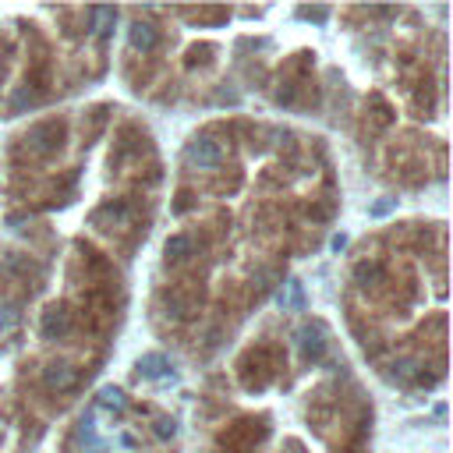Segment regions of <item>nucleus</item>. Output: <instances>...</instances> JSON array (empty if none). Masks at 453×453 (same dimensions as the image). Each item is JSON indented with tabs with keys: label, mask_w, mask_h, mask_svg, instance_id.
<instances>
[{
	"label": "nucleus",
	"mask_w": 453,
	"mask_h": 453,
	"mask_svg": "<svg viewBox=\"0 0 453 453\" xmlns=\"http://www.w3.org/2000/svg\"><path fill=\"white\" fill-rule=\"evenodd\" d=\"M78 442L89 449V453H103L107 449V442L96 435V428H92V418H82L78 421Z\"/></svg>",
	"instance_id": "423d86ee"
},
{
	"label": "nucleus",
	"mask_w": 453,
	"mask_h": 453,
	"mask_svg": "<svg viewBox=\"0 0 453 453\" xmlns=\"http://www.w3.org/2000/svg\"><path fill=\"white\" fill-rule=\"evenodd\" d=\"M219 159H223V149L212 138H191L184 145V163L195 170H212V167H219Z\"/></svg>",
	"instance_id": "f257e3e1"
},
{
	"label": "nucleus",
	"mask_w": 453,
	"mask_h": 453,
	"mask_svg": "<svg viewBox=\"0 0 453 453\" xmlns=\"http://www.w3.org/2000/svg\"><path fill=\"white\" fill-rule=\"evenodd\" d=\"M68 333V312L64 308H50L47 315H43V337L47 340H57V337H64Z\"/></svg>",
	"instance_id": "39448f33"
},
{
	"label": "nucleus",
	"mask_w": 453,
	"mask_h": 453,
	"mask_svg": "<svg viewBox=\"0 0 453 453\" xmlns=\"http://www.w3.org/2000/svg\"><path fill=\"white\" fill-rule=\"evenodd\" d=\"M330 245H333V252H344V248H347V234H337Z\"/></svg>",
	"instance_id": "f3484780"
},
{
	"label": "nucleus",
	"mask_w": 453,
	"mask_h": 453,
	"mask_svg": "<svg viewBox=\"0 0 453 453\" xmlns=\"http://www.w3.org/2000/svg\"><path fill=\"white\" fill-rule=\"evenodd\" d=\"M43 382H47L50 389H71V386L78 382V375H75V368H71V365L54 361V365H47V368H43Z\"/></svg>",
	"instance_id": "20e7f679"
},
{
	"label": "nucleus",
	"mask_w": 453,
	"mask_h": 453,
	"mask_svg": "<svg viewBox=\"0 0 453 453\" xmlns=\"http://www.w3.org/2000/svg\"><path fill=\"white\" fill-rule=\"evenodd\" d=\"M128 43H131V50H138V54H152V50L159 47V32H156V25H149V22H131Z\"/></svg>",
	"instance_id": "7ed1b4c3"
},
{
	"label": "nucleus",
	"mask_w": 453,
	"mask_h": 453,
	"mask_svg": "<svg viewBox=\"0 0 453 453\" xmlns=\"http://www.w3.org/2000/svg\"><path fill=\"white\" fill-rule=\"evenodd\" d=\"M114 22H117L114 8H92V36H110Z\"/></svg>",
	"instance_id": "6e6552de"
},
{
	"label": "nucleus",
	"mask_w": 453,
	"mask_h": 453,
	"mask_svg": "<svg viewBox=\"0 0 453 453\" xmlns=\"http://www.w3.org/2000/svg\"><path fill=\"white\" fill-rule=\"evenodd\" d=\"M15 322H18V308L11 301H4V305H0V333H8Z\"/></svg>",
	"instance_id": "ddd939ff"
},
{
	"label": "nucleus",
	"mask_w": 453,
	"mask_h": 453,
	"mask_svg": "<svg viewBox=\"0 0 453 453\" xmlns=\"http://www.w3.org/2000/svg\"><path fill=\"white\" fill-rule=\"evenodd\" d=\"M414 368H418V361H411V358H400V361H393V379H400V382H411V379H414Z\"/></svg>",
	"instance_id": "9b49d317"
},
{
	"label": "nucleus",
	"mask_w": 453,
	"mask_h": 453,
	"mask_svg": "<svg viewBox=\"0 0 453 453\" xmlns=\"http://www.w3.org/2000/svg\"><path fill=\"white\" fill-rule=\"evenodd\" d=\"M163 252H167V259H170V262H184V259L191 255V238H184V234H174V238L163 245Z\"/></svg>",
	"instance_id": "1a4fd4ad"
},
{
	"label": "nucleus",
	"mask_w": 453,
	"mask_h": 453,
	"mask_svg": "<svg viewBox=\"0 0 453 453\" xmlns=\"http://www.w3.org/2000/svg\"><path fill=\"white\" fill-rule=\"evenodd\" d=\"M280 305L284 308H301V284L298 280L287 284V294H280Z\"/></svg>",
	"instance_id": "f8f14e48"
},
{
	"label": "nucleus",
	"mask_w": 453,
	"mask_h": 453,
	"mask_svg": "<svg viewBox=\"0 0 453 453\" xmlns=\"http://www.w3.org/2000/svg\"><path fill=\"white\" fill-rule=\"evenodd\" d=\"M393 209H397V198H382V202L372 205V216H386V212H393Z\"/></svg>",
	"instance_id": "dca6fc26"
},
{
	"label": "nucleus",
	"mask_w": 453,
	"mask_h": 453,
	"mask_svg": "<svg viewBox=\"0 0 453 453\" xmlns=\"http://www.w3.org/2000/svg\"><path fill=\"white\" fill-rule=\"evenodd\" d=\"M298 351H301L305 358H322V351H326V330H322L319 322L301 326V330H298Z\"/></svg>",
	"instance_id": "f03ea898"
},
{
	"label": "nucleus",
	"mask_w": 453,
	"mask_h": 453,
	"mask_svg": "<svg viewBox=\"0 0 453 453\" xmlns=\"http://www.w3.org/2000/svg\"><path fill=\"white\" fill-rule=\"evenodd\" d=\"M99 407H107V411H124L128 400H124V393H121L117 386H103V389H99Z\"/></svg>",
	"instance_id": "9d476101"
},
{
	"label": "nucleus",
	"mask_w": 453,
	"mask_h": 453,
	"mask_svg": "<svg viewBox=\"0 0 453 453\" xmlns=\"http://www.w3.org/2000/svg\"><path fill=\"white\" fill-rule=\"evenodd\" d=\"M354 277H358V284H375V280H379V266H368V262H361V266L354 270Z\"/></svg>",
	"instance_id": "4468645a"
},
{
	"label": "nucleus",
	"mask_w": 453,
	"mask_h": 453,
	"mask_svg": "<svg viewBox=\"0 0 453 453\" xmlns=\"http://www.w3.org/2000/svg\"><path fill=\"white\" fill-rule=\"evenodd\" d=\"M174 432H177L174 418H159V421H156V435H159V439H170Z\"/></svg>",
	"instance_id": "2eb2a0df"
},
{
	"label": "nucleus",
	"mask_w": 453,
	"mask_h": 453,
	"mask_svg": "<svg viewBox=\"0 0 453 453\" xmlns=\"http://www.w3.org/2000/svg\"><path fill=\"white\" fill-rule=\"evenodd\" d=\"M163 372H167V358H163V354H156V351H152V354H142V358H138V375H145V379H159Z\"/></svg>",
	"instance_id": "0eeeda50"
}]
</instances>
